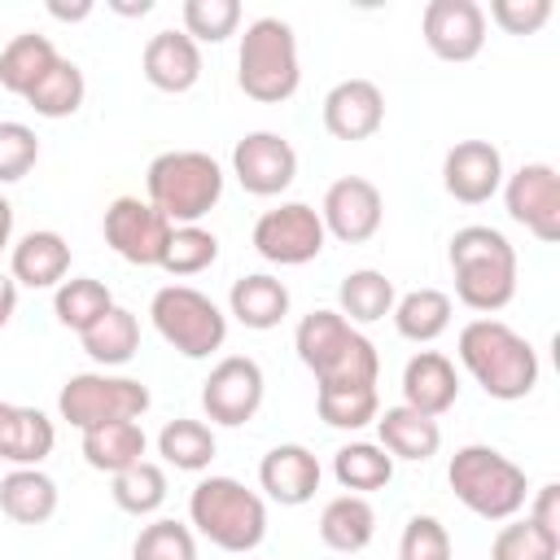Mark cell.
Instances as JSON below:
<instances>
[{"instance_id":"cell-1","label":"cell","mask_w":560,"mask_h":560,"mask_svg":"<svg viewBox=\"0 0 560 560\" xmlns=\"http://www.w3.org/2000/svg\"><path fill=\"white\" fill-rule=\"evenodd\" d=\"M446 258L455 276V298L468 311L490 319L516 298V249L499 228H486V223L459 228L446 245Z\"/></svg>"},{"instance_id":"cell-2","label":"cell","mask_w":560,"mask_h":560,"mask_svg":"<svg viewBox=\"0 0 560 560\" xmlns=\"http://www.w3.org/2000/svg\"><path fill=\"white\" fill-rule=\"evenodd\" d=\"M459 363L486 389V398L516 402L538 385V350L503 319H472L459 328Z\"/></svg>"},{"instance_id":"cell-3","label":"cell","mask_w":560,"mask_h":560,"mask_svg":"<svg viewBox=\"0 0 560 560\" xmlns=\"http://www.w3.org/2000/svg\"><path fill=\"white\" fill-rule=\"evenodd\" d=\"M293 350L315 372V385H376L381 376L376 346L328 306L302 315L293 332Z\"/></svg>"},{"instance_id":"cell-4","label":"cell","mask_w":560,"mask_h":560,"mask_svg":"<svg viewBox=\"0 0 560 560\" xmlns=\"http://www.w3.org/2000/svg\"><path fill=\"white\" fill-rule=\"evenodd\" d=\"M149 206L171 223H201L223 197V166L201 149H171L149 162Z\"/></svg>"},{"instance_id":"cell-5","label":"cell","mask_w":560,"mask_h":560,"mask_svg":"<svg viewBox=\"0 0 560 560\" xmlns=\"http://www.w3.org/2000/svg\"><path fill=\"white\" fill-rule=\"evenodd\" d=\"M188 525L219 551H254L267 538V503L236 477H201L188 494Z\"/></svg>"},{"instance_id":"cell-6","label":"cell","mask_w":560,"mask_h":560,"mask_svg":"<svg viewBox=\"0 0 560 560\" xmlns=\"http://www.w3.org/2000/svg\"><path fill=\"white\" fill-rule=\"evenodd\" d=\"M446 481L455 490V499L481 516V521H512L525 508V468L512 464L503 451L486 446V442H468L451 455L446 464Z\"/></svg>"},{"instance_id":"cell-7","label":"cell","mask_w":560,"mask_h":560,"mask_svg":"<svg viewBox=\"0 0 560 560\" xmlns=\"http://www.w3.org/2000/svg\"><path fill=\"white\" fill-rule=\"evenodd\" d=\"M236 83L249 101L280 105L298 92L302 66H298V35L284 18H254L241 35L236 52Z\"/></svg>"},{"instance_id":"cell-8","label":"cell","mask_w":560,"mask_h":560,"mask_svg":"<svg viewBox=\"0 0 560 560\" xmlns=\"http://www.w3.org/2000/svg\"><path fill=\"white\" fill-rule=\"evenodd\" d=\"M149 319L158 337L184 359H210L228 341V315L214 306V298H206L192 284L158 289L149 302Z\"/></svg>"},{"instance_id":"cell-9","label":"cell","mask_w":560,"mask_h":560,"mask_svg":"<svg viewBox=\"0 0 560 560\" xmlns=\"http://www.w3.org/2000/svg\"><path fill=\"white\" fill-rule=\"evenodd\" d=\"M149 385L136 376H109V372H79L61 385L57 394V411L66 424L96 429L109 420H140L149 411Z\"/></svg>"},{"instance_id":"cell-10","label":"cell","mask_w":560,"mask_h":560,"mask_svg":"<svg viewBox=\"0 0 560 560\" xmlns=\"http://www.w3.org/2000/svg\"><path fill=\"white\" fill-rule=\"evenodd\" d=\"M324 219L306 201H280L276 210L258 214L254 223V249L276 267H302L324 254Z\"/></svg>"},{"instance_id":"cell-11","label":"cell","mask_w":560,"mask_h":560,"mask_svg":"<svg viewBox=\"0 0 560 560\" xmlns=\"http://www.w3.org/2000/svg\"><path fill=\"white\" fill-rule=\"evenodd\" d=\"M262 394H267V381H262V368L258 359L249 354H228L210 368V376L201 381V411L223 424V429H236L245 420L258 416L262 407Z\"/></svg>"},{"instance_id":"cell-12","label":"cell","mask_w":560,"mask_h":560,"mask_svg":"<svg viewBox=\"0 0 560 560\" xmlns=\"http://www.w3.org/2000/svg\"><path fill=\"white\" fill-rule=\"evenodd\" d=\"M101 232H105V245L131 262V267H158L162 262V249H166V236H171V223L140 197H114L105 206V219H101Z\"/></svg>"},{"instance_id":"cell-13","label":"cell","mask_w":560,"mask_h":560,"mask_svg":"<svg viewBox=\"0 0 560 560\" xmlns=\"http://www.w3.org/2000/svg\"><path fill=\"white\" fill-rule=\"evenodd\" d=\"M503 201H508L512 223L534 232L542 245L560 241V175L551 162H525L516 175H508Z\"/></svg>"},{"instance_id":"cell-14","label":"cell","mask_w":560,"mask_h":560,"mask_svg":"<svg viewBox=\"0 0 560 560\" xmlns=\"http://www.w3.org/2000/svg\"><path fill=\"white\" fill-rule=\"evenodd\" d=\"M232 175L249 197H280L298 179V153L280 131H249L232 149Z\"/></svg>"},{"instance_id":"cell-15","label":"cell","mask_w":560,"mask_h":560,"mask_svg":"<svg viewBox=\"0 0 560 560\" xmlns=\"http://www.w3.org/2000/svg\"><path fill=\"white\" fill-rule=\"evenodd\" d=\"M319 219H324V232L337 236L341 245H363L381 232V219H385L381 188L363 175H341L328 184Z\"/></svg>"},{"instance_id":"cell-16","label":"cell","mask_w":560,"mask_h":560,"mask_svg":"<svg viewBox=\"0 0 560 560\" xmlns=\"http://www.w3.org/2000/svg\"><path fill=\"white\" fill-rule=\"evenodd\" d=\"M420 35L442 61H472L486 48V9L477 0H429Z\"/></svg>"},{"instance_id":"cell-17","label":"cell","mask_w":560,"mask_h":560,"mask_svg":"<svg viewBox=\"0 0 560 560\" xmlns=\"http://www.w3.org/2000/svg\"><path fill=\"white\" fill-rule=\"evenodd\" d=\"M442 188L464 201L481 206L503 188V153L490 140H459L442 158Z\"/></svg>"},{"instance_id":"cell-18","label":"cell","mask_w":560,"mask_h":560,"mask_svg":"<svg viewBox=\"0 0 560 560\" xmlns=\"http://www.w3.org/2000/svg\"><path fill=\"white\" fill-rule=\"evenodd\" d=\"M385 122V92L372 79H341L324 96V131L332 140H368Z\"/></svg>"},{"instance_id":"cell-19","label":"cell","mask_w":560,"mask_h":560,"mask_svg":"<svg viewBox=\"0 0 560 560\" xmlns=\"http://www.w3.org/2000/svg\"><path fill=\"white\" fill-rule=\"evenodd\" d=\"M319 477H324V468H319V459H315L302 442H280V446H271V451L262 455V464H258V486H262L267 499L280 503V508H302V503H311L315 490H319Z\"/></svg>"},{"instance_id":"cell-20","label":"cell","mask_w":560,"mask_h":560,"mask_svg":"<svg viewBox=\"0 0 560 560\" xmlns=\"http://www.w3.org/2000/svg\"><path fill=\"white\" fill-rule=\"evenodd\" d=\"M459 398V376H455V363L438 350H420L407 359L402 368V407L420 411V416H446Z\"/></svg>"},{"instance_id":"cell-21","label":"cell","mask_w":560,"mask_h":560,"mask_svg":"<svg viewBox=\"0 0 560 560\" xmlns=\"http://www.w3.org/2000/svg\"><path fill=\"white\" fill-rule=\"evenodd\" d=\"M140 74L158 92H188L201 79V48L184 31H158L140 52Z\"/></svg>"},{"instance_id":"cell-22","label":"cell","mask_w":560,"mask_h":560,"mask_svg":"<svg viewBox=\"0 0 560 560\" xmlns=\"http://www.w3.org/2000/svg\"><path fill=\"white\" fill-rule=\"evenodd\" d=\"M66 271H70V245L52 228H35L18 245H9V276L26 289H57Z\"/></svg>"},{"instance_id":"cell-23","label":"cell","mask_w":560,"mask_h":560,"mask_svg":"<svg viewBox=\"0 0 560 560\" xmlns=\"http://www.w3.org/2000/svg\"><path fill=\"white\" fill-rule=\"evenodd\" d=\"M376 438L381 446L389 451V459H411V464H424L438 455L442 446V424L433 416H420L411 407H385L376 416Z\"/></svg>"},{"instance_id":"cell-24","label":"cell","mask_w":560,"mask_h":560,"mask_svg":"<svg viewBox=\"0 0 560 560\" xmlns=\"http://www.w3.org/2000/svg\"><path fill=\"white\" fill-rule=\"evenodd\" d=\"M228 311L236 315V324H245L254 332H267L289 315V289H284V280H276L267 271L241 276V280H232Z\"/></svg>"},{"instance_id":"cell-25","label":"cell","mask_w":560,"mask_h":560,"mask_svg":"<svg viewBox=\"0 0 560 560\" xmlns=\"http://www.w3.org/2000/svg\"><path fill=\"white\" fill-rule=\"evenodd\" d=\"M0 512L13 525H44L57 512V481L44 468H13L0 481Z\"/></svg>"},{"instance_id":"cell-26","label":"cell","mask_w":560,"mask_h":560,"mask_svg":"<svg viewBox=\"0 0 560 560\" xmlns=\"http://www.w3.org/2000/svg\"><path fill=\"white\" fill-rule=\"evenodd\" d=\"M144 446H149V438H144L140 420H109V424L83 429V459H88V468L109 472V477L131 468V464H140Z\"/></svg>"},{"instance_id":"cell-27","label":"cell","mask_w":560,"mask_h":560,"mask_svg":"<svg viewBox=\"0 0 560 560\" xmlns=\"http://www.w3.org/2000/svg\"><path fill=\"white\" fill-rule=\"evenodd\" d=\"M372 534H376V508L363 494H337V499L324 503V512H319L324 547H332L341 556H354L372 542Z\"/></svg>"},{"instance_id":"cell-28","label":"cell","mask_w":560,"mask_h":560,"mask_svg":"<svg viewBox=\"0 0 560 560\" xmlns=\"http://www.w3.org/2000/svg\"><path fill=\"white\" fill-rule=\"evenodd\" d=\"M57 57H61V52H57L52 39L39 35V31L13 35V39L0 48V88L13 92V96H26V92L57 66Z\"/></svg>"},{"instance_id":"cell-29","label":"cell","mask_w":560,"mask_h":560,"mask_svg":"<svg viewBox=\"0 0 560 560\" xmlns=\"http://www.w3.org/2000/svg\"><path fill=\"white\" fill-rule=\"evenodd\" d=\"M398 293H394V280L376 267H359V271H346L341 284H337V315L350 319V324H376L394 311Z\"/></svg>"},{"instance_id":"cell-30","label":"cell","mask_w":560,"mask_h":560,"mask_svg":"<svg viewBox=\"0 0 560 560\" xmlns=\"http://www.w3.org/2000/svg\"><path fill=\"white\" fill-rule=\"evenodd\" d=\"M79 341H83V350H88L92 363H101V368H122V363H131L136 350H140V319H136L127 306H109L88 332H79Z\"/></svg>"},{"instance_id":"cell-31","label":"cell","mask_w":560,"mask_h":560,"mask_svg":"<svg viewBox=\"0 0 560 560\" xmlns=\"http://www.w3.org/2000/svg\"><path fill=\"white\" fill-rule=\"evenodd\" d=\"M332 477L346 494H372V490H385L394 481V459L381 442H346L337 455H332Z\"/></svg>"},{"instance_id":"cell-32","label":"cell","mask_w":560,"mask_h":560,"mask_svg":"<svg viewBox=\"0 0 560 560\" xmlns=\"http://www.w3.org/2000/svg\"><path fill=\"white\" fill-rule=\"evenodd\" d=\"M394 328L398 337L416 341V346H429L438 341L446 328H451V293L442 289H411L394 302Z\"/></svg>"},{"instance_id":"cell-33","label":"cell","mask_w":560,"mask_h":560,"mask_svg":"<svg viewBox=\"0 0 560 560\" xmlns=\"http://www.w3.org/2000/svg\"><path fill=\"white\" fill-rule=\"evenodd\" d=\"M214 451H219L214 429L201 424V420H188V416L166 420L162 433H158V455H162L171 468H179V472H201V468H210Z\"/></svg>"},{"instance_id":"cell-34","label":"cell","mask_w":560,"mask_h":560,"mask_svg":"<svg viewBox=\"0 0 560 560\" xmlns=\"http://www.w3.org/2000/svg\"><path fill=\"white\" fill-rule=\"evenodd\" d=\"M83 96H88V79H83V70L70 61V57H57V66L22 96L39 118H70V114H79V105H83Z\"/></svg>"},{"instance_id":"cell-35","label":"cell","mask_w":560,"mask_h":560,"mask_svg":"<svg viewBox=\"0 0 560 560\" xmlns=\"http://www.w3.org/2000/svg\"><path fill=\"white\" fill-rule=\"evenodd\" d=\"M315 411L328 429H363L381 416L376 385H315Z\"/></svg>"},{"instance_id":"cell-36","label":"cell","mask_w":560,"mask_h":560,"mask_svg":"<svg viewBox=\"0 0 560 560\" xmlns=\"http://www.w3.org/2000/svg\"><path fill=\"white\" fill-rule=\"evenodd\" d=\"M109 306H114V293H109L96 276H70V280H61L57 293H52L57 324H66V328H74V332H88Z\"/></svg>"},{"instance_id":"cell-37","label":"cell","mask_w":560,"mask_h":560,"mask_svg":"<svg viewBox=\"0 0 560 560\" xmlns=\"http://www.w3.org/2000/svg\"><path fill=\"white\" fill-rule=\"evenodd\" d=\"M109 494L127 516H153L166 503V468L153 459H140L109 477Z\"/></svg>"},{"instance_id":"cell-38","label":"cell","mask_w":560,"mask_h":560,"mask_svg":"<svg viewBox=\"0 0 560 560\" xmlns=\"http://www.w3.org/2000/svg\"><path fill=\"white\" fill-rule=\"evenodd\" d=\"M214 258H219V236L206 232L201 223H184V228H171L158 267L171 271V276H197V271H206Z\"/></svg>"},{"instance_id":"cell-39","label":"cell","mask_w":560,"mask_h":560,"mask_svg":"<svg viewBox=\"0 0 560 560\" xmlns=\"http://www.w3.org/2000/svg\"><path fill=\"white\" fill-rule=\"evenodd\" d=\"M184 35L201 44H223L241 26V4L236 0H184Z\"/></svg>"},{"instance_id":"cell-40","label":"cell","mask_w":560,"mask_h":560,"mask_svg":"<svg viewBox=\"0 0 560 560\" xmlns=\"http://www.w3.org/2000/svg\"><path fill=\"white\" fill-rule=\"evenodd\" d=\"M131 560H197V538L184 521L158 516L131 542Z\"/></svg>"},{"instance_id":"cell-41","label":"cell","mask_w":560,"mask_h":560,"mask_svg":"<svg viewBox=\"0 0 560 560\" xmlns=\"http://www.w3.org/2000/svg\"><path fill=\"white\" fill-rule=\"evenodd\" d=\"M490 560H560V538L542 534L529 516L508 521L490 542Z\"/></svg>"},{"instance_id":"cell-42","label":"cell","mask_w":560,"mask_h":560,"mask_svg":"<svg viewBox=\"0 0 560 560\" xmlns=\"http://www.w3.org/2000/svg\"><path fill=\"white\" fill-rule=\"evenodd\" d=\"M39 162V136L26 122L0 118V184H18Z\"/></svg>"},{"instance_id":"cell-43","label":"cell","mask_w":560,"mask_h":560,"mask_svg":"<svg viewBox=\"0 0 560 560\" xmlns=\"http://www.w3.org/2000/svg\"><path fill=\"white\" fill-rule=\"evenodd\" d=\"M398 560H451V534L438 516H411L398 538Z\"/></svg>"},{"instance_id":"cell-44","label":"cell","mask_w":560,"mask_h":560,"mask_svg":"<svg viewBox=\"0 0 560 560\" xmlns=\"http://www.w3.org/2000/svg\"><path fill=\"white\" fill-rule=\"evenodd\" d=\"M490 18L508 35H534L551 18V0H494L490 4Z\"/></svg>"},{"instance_id":"cell-45","label":"cell","mask_w":560,"mask_h":560,"mask_svg":"<svg viewBox=\"0 0 560 560\" xmlns=\"http://www.w3.org/2000/svg\"><path fill=\"white\" fill-rule=\"evenodd\" d=\"M542 534H551V538H560V486L556 481H547V486H538V494H534V503H529V512H525Z\"/></svg>"},{"instance_id":"cell-46","label":"cell","mask_w":560,"mask_h":560,"mask_svg":"<svg viewBox=\"0 0 560 560\" xmlns=\"http://www.w3.org/2000/svg\"><path fill=\"white\" fill-rule=\"evenodd\" d=\"M13 424H18V402L0 398V459L4 464H9V451H13Z\"/></svg>"},{"instance_id":"cell-47","label":"cell","mask_w":560,"mask_h":560,"mask_svg":"<svg viewBox=\"0 0 560 560\" xmlns=\"http://www.w3.org/2000/svg\"><path fill=\"white\" fill-rule=\"evenodd\" d=\"M13 311H18V280L0 271V328H9Z\"/></svg>"},{"instance_id":"cell-48","label":"cell","mask_w":560,"mask_h":560,"mask_svg":"<svg viewBox=\"0 0 560 560\" xmlns=\"http://www.w3.org/2000/svg\"><path fill=\"white\" fill-rule=\"evenodd\" d=\"M48 13L61 18V22H83L92 13V0H79V4H61V0H48Z\"/></svg>"},{"instance_id":"cell-49","label":"cell","mask_w":560,"mask_h":560,"mask_svg":"<svg viewBox=\"0 0 560 560\" xmlns=\"http://www.w3.org/2000/svg\"><path fill=\"white\" fill-rule=\"evenodd\" d=\"M13 245V206L9 197H0V254Z\"/></svg>"},{"instance_id":"cell-50","label":"cell","mask_w":560,"mask_h":560,"mask_svg":"<svg viewBox=\"0 0 560 560\" xmlns=\"http://www.w3.org/2000/svg\"><path fill=\"white\" fill-rule=\"evenodd\" d=\"M109 9H114V13H122V18H144V13L153 9V0H140V4H127V0H109Z\"/></svg>"}]
</instances>
